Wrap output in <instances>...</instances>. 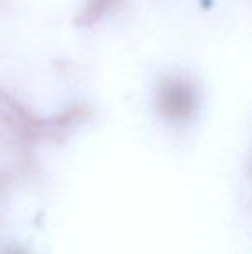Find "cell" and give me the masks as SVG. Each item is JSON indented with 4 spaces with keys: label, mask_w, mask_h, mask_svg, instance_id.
Instances as JSON below:
<instances>
[{
    "label": "cell",
    "mask_w": 252,
    "mask_h": 254,
    "mask_svg": "<svg viewBox=\"0 0 252 254\" xmlns=\"http://www.w3.org/2000/svg\"><path fill=\"white\" fill-rule=\"evenodd\" d=\"M195 107L192 90L182 81H169L161 90V109L171 120H185Z\"/></svg>",
    "instance_id": "6da1fadb"
},
{
    "label": "cell",
    "mask_w": 252,
    "mask_h": 254,
    "mask_svg": "<svg viewBox=\"0 0 252 254\" xmlns=\"http://www.w3.org/2000/svg\"><path fill=\"white\" fill-rule=\"evenodd\" d=\"M9 254H21V253H16V251H14V253H9Z\"/></svg>",
    "instance_id": "7a4b0ae2"
}]
</instances>
